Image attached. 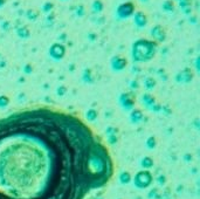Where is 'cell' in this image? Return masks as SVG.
I'll return each instance as SVG.
<instances>
[{
	"label": "cell",
	"instance_id": "6da1fadb",
	"mask_svg": "<svg viewBox=\"0 0 200 199\" xmlns=\"http://www.w3.org/2000/svg\"><path fill=\"white\" fill-rule=\"evenodd\" d=\"M111 176L108 150L79 117L37 108L0 120V199H84Z\"/></svg>",
	"mask_w": 200,
	"mask_h": 199
}]
</instances>
